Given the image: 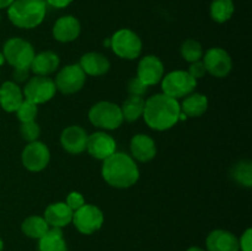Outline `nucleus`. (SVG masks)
I'll return each mask as SVG.
<instances>
[{"mask_svg": "<svg viewBox=\"0 0 252 251\" xmlns=\"http://www.w3.org/2000/svg\"><path fill=\"white\" fill-rule=\"evenodd\" d=\"M145 100L143 96H134L130 95L129 97L126 98L122 106H120L121 111H122L123 120L127 122H134L138 118H140L144 112Z\"/></svg>", "mask_w": 252, "mask_h": 251, "instance_id": "a878e982", "label": "nucleus"}, {"mask_svg": "<svg viewBox=\"0 0 252 251\" xmlns=\"http://www.w3.org/2000/svg\"><path fill=\"white\" fill-rule=\"evenodd\" d=\"M180 108H181V113H184L186 117H199L208 108V98L202 94L191 93L186 97H184Z\"/></svg>", "mask_w": 252, "mask_h": 251, "instance_id": "5701e85b", "label": "nucleus"}, {"mask_svg": "<svg viewBox=\"0 0 252 251\" xmlns=\"http://www.w3.org/2000/svg\"><path fill=\"white\" fill-rule=\"evenodd\" d=\"M103 180L116 188H128L137 184L139 169L134 159L126 153H113L103 160L101 169Z\"/></svg>", "mask_w": 252, "mask_h": 251, "instance_id": "f03ea898", "label": "nucleus"}, {"mask_svg": "<svg viewBox=\"0 0 252 251\" xmlns=\"http://www.w3.org/2000/svg\"><path fill=\"white\" fill-rule=\"evenodd\" d=\"M73 213L65 202H56L46 208L43 218L51 228H64L73 220Z\"/></svg>", "mask_w": 252, "mask_h": 251, "instance_id": "6ab92c4d", "label": "nucleus"}, {"mask_svg": "<svg viewBox=\"0 0 252 251\" xmlns=\"http://www.w3.org/2000/svg\"><path fill=\"white\" fill-rule=\"evenodd\" d=\"M80 31L81 26L79 20L71 15H65L57 20L52 33H53L54 39L62 43H66V42H71L78 38Z\"/></svg>", "mask_w": 252, "mask_h": 251, "instance_id": "f3484780", "label": "nucleus"}, {"mask_svg": "<svg viewBox=\"0 0 252 251\" xmlns=\"http://www.w3.org/2000/svg\"><path fill=\"white\" fill-rule=\"evenodd\" d=\"M206 246L208 251H240L235 234L224 229L211 231L206 239Z\"/></svg>", "mask_w": 252, "mask_h": 251, "instance_id": "dca6fc26", "label": "nucleus"}, {"mask_svg": "<svg viewBox=\"0 0 252 251\" xmlns=\"http://www.w3.org/2000/svg\"><path fill=\"white\" fill-rule=\"evenodd\" d=\"M187 71H189V75H191L192 78L196 79V80L203 78L207 73L206 66H204L203 62L202 61H197V62H193V63H191V65H189V70Z\"/></svg>", "mask_w": 252, "mask_h": 251, "instance_id": "72a5a7b5", "label": "nucleus"}, {"mask_svg": "<svg viewBox=\"0 0 252 251\" xmlns=\"http://www.w3.org/2000/svg\"><path fill=\"white\" fill-rule=\"evenodd\" d=\"M51 226L46 221L43 217L39 216H31L27 217L21 224L22 233L31 239H41L47 231L49 230Z\"/></svg>", "mask_w": 252, "mask_h": 251, "instance_id": "393cba45", "label": "nucleus"}, {"mask_svg": "<svg viewBox=\"0 0 252 251\" xmlns=\"http://www.w3.org/2000/svg\"><path fill=\"white\" fill-rule=\"evenodd\" d=\"M206 70L216 78H225L233 69L231 57L225 49L213 47L208 49L203 57Z\"/></svg>", "mask_w": 252, "mask_h": 251, "instance_id": "f8f14e48", "label": "nucleus"}, {"mask_svg": "<svg viewBox=\"0 0 252 251\" xmlns=\"http://www.w3.org/2000/svg\"><path fill=\"white\" fill-rule=\"evenodd\" d=\"M14 2V0H0V10L7 9Z\"/></svg>", "mask_w": 252, "mask_h": 251, "instance_id": "4c0bfd02", "label": "nucleus"}, {"mask_svg": "<svg viewBox=\"0 0 252 251\" xmlns=\"http://www.w3.org/2000/svg\"><path fill=\"white\" fill-rule=\"evenodd\" d=\"M2 249H4V241H2V239L0 238V251H2Z\"/></svg>", "mask_w": 252, "mask_h": 251, "instance_id": "a19ab883", "label": "nucleus"}, {"mask_svg": "<svg viewBox=\"0 0 252 251\" xmlns=\"http://www.w3.org/2000/svg\"><path fill=\"white\" fill-rule=\"evenodd\" d=\"M239 249L241 251H252V229L248 228L239 239Z\"/></svg>", "mask_w": 252, "mask_h": 251, "instance_id": "f704fd0d", "label": "nucleus"}, {"mask_svg": "<svg viewBox=\"0 0 252 251\" xmlns=\"http://www.w3.org/2000/svg\"><path fill=\"white\" fill-rule=\"evenodd\" d=\"M130 153L133 159L140 162H148L157 155V144L148 134H137L130 140Z\"/></svg>", "mask_w": 252, "mask_h": 251, "instance_id": "a211bd4d", "label": "nucleus"}, {"mask_svg": "<svg viewBox=\"0 0 252 251\" xmlns=\"http://www.w3.org/2000/svg\"><path fill=\"white\" fill-rule=\"evenodd\" d=\"M181 56L189 63L201 61L203 57V47L196 39H186L181 46Z\"/></svg>", "mask_w": 252, "mask_h": 251, "instance_id": "c85d7f7f", "label": "nucleus"}, {"mask_svg": "<svg viewBox=\"0 0 252 251\" xmlns=\"http://www.w3.org/2000/svg\"><path fill=\"white\" fill-rule=\"evenodd\" d=\"M22 164L29 171L38 172L46 169L51 160V152L44 143L34 140L29 143L22 150Z\"/></svg>", "mask_w": 252, "mask_h": 251, "instance_id": "9b49d317", "label": "nucleus"}, {"mask_svg": "<svg viewBox=\"0 0 252 251\" xmlns=\"http://www.w3.org/2000/svg\"><path fill=\"white\" fill-rule=\"evenodd\" d=\"M5 62L14 68H30L34 57V49L29 41L20 37L7 39L2 48Z\"/></svg>", "mask_w": 252, "mask_h": 251, "instance_id": "423d86ee", "label": "nucleus"}, {"mask_svg": "<svg viewBox=\"0 0 252 251\" xmlns=\"http://www.w3.org/2000/svg\"><path fill=\"white\" fill-rule=\"evenodd\" d=\"M47 14L44 0H14L7 7V17L19 29L31 30L43 22Z\"/></svg>", "mask_w": 252, "mask_h": 251, "instance_id": "7ed1b4c3", "label": "nucleus"}, {"mask_svg": "<svg viewBox=\"0 0 252 251\" xmlns=\"http://www.w3.org/2000/svg\"><path fill=\"white\" fill-rule=\"evenodd\" d=\"M38 251H68L62 229L49 228V230L38 239Z\"/></svg>", "mask_w": 252, "mask_h": 251, "instance_id": "b1692460", "label": "nucleus"}, {"mask_svg": "<svg viewBox=\"0 0 252 251\" xmlns=\"http://www.w3.org/2000/svg\"><path fill=\"white\" fill-rule=\"evenodd\" d=\"M20 133H21L22 139L26 142L31 143L38 139L39 134H41V128L37 125L36 121H31V122L21 123L20 127Z\"/></svg>", "mask_w": 252, "mask_h": 251, "instance_id": "7c9ffc66", "label": "nucleus"}, {"mask_svg": "<svg viewBox=\"0 0 252 251\" xmlns=\"http://www.w3.org/2000/svg\"><path fill=\"white\" fill-rule=\"evenodd\" d=\"M88 133L80 126H69L62 132L61 144L70 154H80L86 150Z\"/></svg>", "mask_w": 252, "mask_h": 251, "instance_id": "2eb2a0df", "label": "nucleus"}, {"mask_svg": "<svg viewBox=\"0 0 252 251\" xmlns=\"http://www.w3.org/2000/svg\"><path fill=\"white\" fill-rule=\"evenodd\" d=\"M148 88L149 86L145 85L143 81H140L139 79L135 76V78H132L128 83V93L130 95H134V96H144L147 94Z\"/></svg>", "mask_w": 252, "mask_h": 251, "instance_id": "2f4dec72", "label": "nucleus"}, {"mask_svg": "<svg viewBox=\"0 0 252 251\" xmlns=\"http://www.w3.org/2000/svg\"><path fill=\"white\" fill-rule=\"evenodd\" d=\"M79 65L86 75L101 76L110 70V61L103 54L97 52H89L80 58Z\"/></svg>", "mask_w": 252, "mask_h": 251, "instance_id": "aec40b11", "label": "nucleus"}, {"mask_svg": "<svg viewBox=\"0 0 252 251\" xmlns=\"http://www.w3.org/2000/svg\"><path fill=\"white\" fill-rule=\"evenodd\" d=\"M59 63H61L59 57L54 52H41L38 54H34L33 61H32L31 65H30V70L34 75L48 76L58 69Z\"/></svg>", "mask_w": 252, "mask_h": 251, "instance_id": "4be33fe9", "label": "nucleus"}, {"mask_svg": "<svg viewBox=\"0 0 252 251\" xmlns=\"http://www.w3.org/2000/svg\"><path fill=\"white\" fill-rule=\"evenodd\" d=\"M46 4L51 5L52 7L56 9H64V7L69 6L73 2V0H44Z\"/></svg>", "mask_w": 252, "mask_h": 251, "instance_id": "e433bc0d", "label": "nucleus"}, {"mask_svg": "<svg viewBox=\"0 0 252 251\" xmlns=\"http://www.w3.org/2000/svg\"><path fill=\"white\" fill-rule=\"evenodd\" d=\"M110 47L112 48L113 53L123 59L138 58L142 53V39L129 29L118 30L112 34L110 38Z\"/></svg>", "mask_w": 252, "mask_h": 251, "instance_id": "39448f33", "label": "nucleus"}, {"mask_svg": "<svg viewBox=\"0 0 252 251\" xmlns=\"http://www.w3.org/2000/svg\"><path fill=\"white\" fill-rule=\"evenodd\" d=\"M89 120L95 127L107 130L117 129L125 121L120 106L110 101L95 103L89 111Z\"/></svg>", "mask_w": 252, "mask_h": 251, "instance_id": "20e7f679", "label": "nucleus"}, {"mask_svg": "<svg viewBox=\"0 0 252 251\" xmlns=\"http://www.w3.org/2000/svg\"><path fill=\"white\" fill-rule=\"evenodd\" d=\"M86 81V74L79 64H69L65 65L56 76V88L65 95L78 93L83 89Z\"/></svg>", "mask_w": 252, "mask_h": 251, "instance_id": "9d476101", "label": "nucleus"}, {"mask_svg": "<svg viewBox=\"0 0 252 251\" xmlns=\"http://www.w3.org/2000/svg\"><path fill=\"white\" fill-rule=\"evenodd\" d=\"M4 63H5V57L4 54H2V52H0V66H1Z\"/></svg>", "mask_w": 252, "mask_h": 251, "instance_id": "ea45409f", "label": "nucleus"}, {"mask_svg": "<svg viewBox=\"0 0 252 251\" xmlns=\"http://www.w3.org/2000/svg\"><path fill=\"white\" fill-rule=\"evenodd\" d=\"M234 10H235V6H234L233 0H213L209 14H211L212 20L218 24H224L231 19Z\"/></svg>", "mask_w": 252, "mask_h": 251, "instance_id": "bb28decb", "label": "nucleus"}, {"mask_svg": "<svg viewBox=\"0 0 252 251\" xmlns=\"http://www.w3.org/2000/svg\"><path fill=\"white\" fill-rule=\"evenodd\" d=\"M0 21H1V15H0Z\"/></svg>", "mask_w": 252, "mask_h": 251, "instance_id": "79ce46f5", "label": "nucleus"}, {"mask_svg": "<svg viewBox=\"0 0 252 251\" xmlns=\"http://www.w3.org/2000/svg\"><path fill=\"white\" fill-rule=\"evenodd\" d=\"M186 251H206V250L202 248H199V246H191V248L187 249Z\"/></svg>", "mask_w": 252, "mask_h": 251, "instance_id": "58836bf2", "label": "nucleus"}, {"mask_svg": "<svg viewBox=\"0 0 252 251\" xmlns=\"http://www.w3.org/2000/svg\"><path fill=\"white\" fill-rule=\"evenodd\" d=\"M56 84L49 76L34 75L29 79L24 88L25 100H29L36 105L48 102L56 95Z\"/></svg>", "mask_w": 252, "mask_h": 251, "instance_id": "1a4fd4ad", "label": "nucleus"}, {"mask_svg": "<svg viewBox=\"0 0 252 251\" xmlns=\"http://www.w3.org/2000/svg\"><path fill=\"white\" fill-rule=\"evenodd\" d=\"M164 63L157 56H145L140 59L137 69V78L147 86L155 85L164 78Z\"/></svg>", "mask_w": 252, "mask_h": 251, "instance_id": "ddd939ff", "label": "nucleus"}, {"mask_svg": "<svg viewBox=\"0 0 252 251\" xmlns=\"http://www.w3.org/2000/svg\"><path fill=\"white\" fill-rule=\"evenodd\" d=\"M197 80L186 70H174L161 79L162 94L172 98H184L193 93Z\"/></svg>", "mask_w": 252, "mask_h": 251, "instance_id": "0eeeda50", "label": "nucleus"}, {"mask_svg": "<svg viewBox=\"0 0 252 251\" xmlns=\"http://www.w3.org/2000/svg\"><path fill=\"white\" fill-rule=\"evenodd\" d=\"M116 140L112 135L105 132H95L91 135H88L86 142V150L90 153L91 157L98 160H105L108 157L116 153Z\"/></svg>", "mask_w": 252, "mask_h": 251, "instance_id": "4468645a", "label": "nucleus"}, {"mask_svg": "<svg viewBox=\"0 0 252 251\" xmlns=\"http://www.w3.org/2000/svg\"><path fill=\"white\" fill-rule=\"evenodd\" d=\"M14 83H25L30 79V68H15L12 73Z\"/></svg>", "mask_w": 252, "mask_h": 251, "instance_id": "c9c22d12", "label": "nucleus"}, {"mask_svg": "<svg viewBox=\"0 0 252 251\" xmlns=\"http://www.w3.org/2000/svg\"><path fill=\"white\" fill-rule=\"evenodd\" d=\"M65 203L68 204V207L71 209V211L75 212L76 209H79L80 207H83L84 204H85V198H84V196L80 193V192L74 191L68 194Z\"/></svg>", "mask_w": 252, "mask_h": 251, "instance_id": "473e14b6", "label": "nucleus"}, {"mask_svg": "<svg viewBox=\"0 0 252 251\" xmlns=\"http://www.w3.org/2000/svg\"><path fill=\"white\" fill-rule=\"evenodd\" d=\"M37 113H38V107H37V105L29 100L22 101L20 107L16 110V116L21 123L34 121Z\"/></svg>", "mask_w": 252, "mask_h": 251, "instance_id": "c756f323", "label": "nucleus"}, {"mask_svg": "<svg viewBox=\"0 0 252 251\" xmlns=\"http://www.w3.org/2000/svg\"><path fill=\"white\" fill-rule=\"evenodd\" d=\"M103 213L94 204H84L73 213V224L79 233L91 235L101 229L103 224Z\"/></svg>", "mask_w": 252, "mask_h": 251, "instance_id": "6e6552de", "label": "nucleus"}, {"mask_svg": "<svg viewBox=\"0 0 252 251\" xmlns=\"http://www.w3.org/2000/svg\"><path fill=\"white\" fill-rule=\"evenodd\" d=\"M181 108L176 98L165 94H157L145 100L144 121L152 129L166 130L180 121Z\"/></svg>", "mask_w": 252, "mask_h": 251, "instance_id": "f257e3e1", "label": "nucleus"}, {"mask_svg": "<svg viewBox=\"0 0 252 251\" xmlns=\"http://www.w3.org/2000/svg\"><path fill=\"white\" fill-rule=\"evenodd\" d=\"M231 177L244 187L252 186V164L250 160H240L231 169Z\"/></svg>", "mask_w": 252, "mask_h": 251, "instance_id": "cd10ccee", "label": "nucleus"}, {"mask_svg": "<svg viewBox=\"0 0 252 251\" xmlns=\"http://www.w3.org/2000/svg\"><path fill=\"white\" fill-rule=\"evenodd\" d=\"M24 100V93L14 81H5L0 86V106L6 112H16Z\"/></svg>", "mask_w": 252, "mask_h": 251, "instance_id": "412c9836", "label": "nucleus"}]
</instances>
